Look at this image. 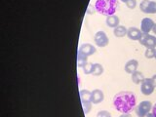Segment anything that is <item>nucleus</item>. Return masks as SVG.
Here are the masks:
<instances>
[{
	"instance_id": "26",
	"label": "nucleus",
	"mask_w": 156,
	"mask_h": 117,
	"mask_svg": "<svg viewBox=\"0 0 156 117\" xmlns=\"http://www.w3.org/2000/svg\"><path fill=\"white\" fill-rule=\"evenodd\" d=\"M151 79H152V81H153V83H154V86L156 87V74H154L152 77H151Z\"/></svg>"
},
{
	"instance_id": "23",
	"label": "nucleus",
	"mask_w": 156,
	"mask_h": 117,
	"mask_svg": "<svg viewBox=\"0 0 156 117\" xmlns=\"http://www.w3.org/2000/svg\"><path fill=\"white\" fill-rule=\"evenodd\" d=\"M126 5L129 9H135L136 6V0H129V1L126 3Z\"/></svg>"
},
{
	"instance_id": "11",
	"label": "nucleus",
	"mask_w": 156,
	"mask_h": 117,
	"mask_svg": "<svg viewBox=\"0 0 156 117\" xmlns=\"http://www.w3.org/2000/svg\"><path fill=\"white\" fill-rule=\"evenodd\" d=\"M104 100H105V94L101 90L95 89L92 92V104L99 105Z\"/></svg>"
},
{
	"instance_id": "5",
	"label": "nucleus",
	"mask_w": 156,
	"mask_h": 117,
	"mask_svg": "<svg viewBox=\"0 0 156 117\" xmlns=\"http://www.w3.org/2000/svg\"><path fill=\"white\" fill-rule=\"evenodd\" d=\"M154 83L151 78H145L140 84V91L144 96H149L154 92Z\"/></svg>"
},
{
	"instance_id": "8",
	"label": "nucleus",
	"mask_w": 156,
	"mask_h": 117,
	"mask_svg": "<svg viewBox=\"0 0 156 117\" xmlns=\"http://www.w3.org/2000/svg\"><path fill=\"white\" fill-rule=\"evenodd\" d=\"M96 51H97L96 47H94L89 43L81 44L79 49H78V53L81 54V55H83V56H85V57H89V56L94 55V54L96 53Z\"/></svg>"
},
{
	"instance_id": "17",
	"label": "nucleus",
	"mask_w": 156,
	"mask_h": 117,
	"mask_svg": "<svg viewBox=\"0 0 156 117\" xmlns=\"http://www.w3.org/2000/svg\"><path fill=\"white\" fill-rule=\"evenodd\" d=\"M87 58L88 57H85V56L81 55V54L77 53V66L78 67H81V68L84 67L85 65L88 62H87Z\"/></svg>"
},
{
	"instance_id": "1",
	"label": "nucleus",
	"mask_w": 156,
	"mask_h": 117,
	"mask_svg": "<svg viewBox=\"0 0 156 117\" xmlns=\"http://www.w3.org/2000/svg\"><path fill=\"white\" fill-rule=\"evenodd\" d=\"M114 108L121 113H130L136 106V98L133 92L122 91L113 98Z\"/></svg>"
},
{
	"instance_id": "29",
	"label": "nucleus",
	"mask_w": 156,
	"mask_h": 117,
	"mask_svg": "<svg viewBox=\"0 0 156 117\" xmlns=\"http://www.w3.org/2000/svg\"><path fill=\"white\" fill-rule=\"evenodd\" d=\"M121 1H122V2H124V3H127V2L129 1V0H121Z\"/></svg>"
},
{
	"instance_id": "13",
	"label": "nucleus",
	"mask_w": 156,
	"mask_h": 117,
	"mask_svg": "<svg viewBox=\"0 0 156 117\" xmlns=\"http://www.w3.org/2000/svg\"><path fill=\"white\" fill-rule=\"evenodd\" d=\"M119 23H120V20H119L118 17L115 16V15H112V16L106 17L105 23H106L107 27L115 28V27H117L119 26Z\"/></svg>"
},
{
	"instance_id": "19",
	"label": "nucleus",
	"mask_w": 156,
	"mask_h": 117,
	"mask_svg": "<svg viewBox=\"0 0 156 117\" xmlns=\"http://www.w3.org/2000/svg\"><path fill=\"white\" fill-rule=\"evenodd\" d=\"M93 69H94V63L92 62H87L85 66L83 67V71H84L85 74H92Z\"/></svg>"
},
{
	"instance_id": "18",
	"label": "nucleus",
	"mask_w": 156,
	"mask_h": 117,
	"mask_svg": "<svg viewBox=\"0 0 156 117\" xmlns=\"http://www.w3.org/2000/svg\"><path fill=\"white\" fill-rule=\"evenodd\" d=\"M156 55V50L155 48H146V50L144 52V56L146 58H152Z\"/></svg>"
},
{
	"instance_id": "21",
	"label": "nucleus",
	"mask_w": 156,
	"mask_h": 117,
	"mask_svg": "<svg viewBox=\"0 0 156 117\" xmlns=\"http://www.w3.org/2000/svg\"><path fill=\"white\" fill-rule=\"evenodd\" d=\"M149 0H143L140 4V9L141 12H144L146 14V11H147V8H148V5H149Z\"/></svg>"
},
{
	"instance_id": "9",
	"label": "nucleus",
	"mask_w": 156,
	"mask_h": 117,
	"mask_svg": "<svg viewBox=\"0 0 156 117\" xmlns=\"http://www.w3.org/2000/svg\"><path fill=\"white\" fill-rule=\"evenodd\" d=\"M154 22L153 20L149 18H144L140 23V30L143 33H149L154 27Z\"/></svg>"
},
{
	"instance_id": "12",
	"label": "nucleus",
	"mask_w": 156,
	"mask_h": 117,
	"mask_svg": "<svg viewBox=\"0 0 156 117\" xmlns=\"http://www.w3.org/2000/svg\"><path fill=\"white\" fill-rule=\"evenodd\" d=\"M138 66H139V62L136 60H130L125 63V66H124V69L127 73L129 74H132L134 73L135 71H136L138 69Z\"/></svg>"
},
{
	"instance_id": "3",
	"label": "nucleus",
	"mask_w": 156,
	"mask_h": 117,
	"mask_svg": "<svg viewBox=\"0 0 156 117\" xmlns=\"http://www.w3.org/2000/svg\"><path fill=\"white\" fill-rule=\"evenodd\" d=\"M80 100L82 102L83 111L85 114H88L92 108V92L89 90H81L80 91Z\"/></svg>"
},
{
	"instance_id": "4",
	"label": "nucleus",
	"mask_w": 156,
	"mask_h": 117,
	"mask_svg": "<svg viewBox=\"0 0 156 117\" xmlns=\"http://www.w3.org/2000/svg\"><path fill=\"white\" fill-rule=\"evenodd\" d=\"M152 109V104L149 101H144L136 106V114L138 117H146Z\"/></svg>"
},
{
	"instance_id": "25",
	"label": "nucleus",
	"mask_w": 156,
	"mask_h": 117,
	"mask_svg": "<svg viewBox=\"0 0 156 117\" xmlns=\"http://www.w3.org/2000/svg\"><path fill=\"white\" fill-rule=\"evenodd\" d=\"M152 113H153L154 116L156 117V104L152 106Z\"/></svg>"
},
{
	"instance_id": "22",
	"label": "nucleus",
	"mask_w": 156,
	"mask_h": 117,
	"mask_svg": "<svg viewBox=\"0 0 156 117\" xmlns=\"http://www.w3.org/2000/svg\"><path fill=\"white\" fill-rule=\"evenodd\" d=\"M97 117H111V114L106 110H101L98 112Z\"/></svg>"
},
{
	"instance_id": "2",
	"label": "nucleus",
	"mask_w": 156,
	"mask_h": 117,
	"mask_svg": "<svg viewBox=\"0 0 156 117\" xmlns=\"http://www.w3.org/2000/svg\"><path fill=\"white\" fill-rule=\"evenodd\" d=\"M117 8H118L117 0H97L95 3L96 11L106 17L114 15Z\"/></svg>"
},
{
	"instance_id": "20",
	"label": "nucleus",
	"mask_w": 156,
	"mask_h": 117,
	"mask_svg": "<svg viewBox=\"0 0 156 117\" xmlns=\"http://www.w3.org/2000/svg\"><path fill=\"white\" fill-rule=\"evenodd\" d=\"M146 14H156V2L155 1H150L149 2Z\"/></svg>"
},
{
	"instance_id": "15",
	"label": "nucleus",
	"mask_w": 156,
	"mask_h": 117,
	"mask_svg": "<svg viewBox=\"0 0 156 117\" xmlns=\"http://www.w3.org/2000/svg\"><path fill=\"white\" fill-rule=\"evenodd\" d=\"M127 32H128V29L123 26H118L117 27H115L114 30H113L114 35L116 37H119V38L124 37L125 35H127Z\"/></svg>"
},
{
	"instance_id": "6",
	"label": "nucleus",
	"mask_w": 156,
	"mask_h": 117,
	"mask_svg": "<svg viewBox=\"0 0 156 117\" xmlns=\"http://www.w3.org/2000/svg\"><path fill=\"white\" fill-rule=\"evenodd\" d=\"M140 43L146 48H155L156 47V36L150 35L149 33H143Z\"/></svg>"
},
{
	"instance_id": "10",
	"label": "nucleus",
	"mask_w": 156,
	"mask_h": 117,
	"mask_svg": "<svg viewBox=\"0 0 156 117\" xmlns=\"http://www.w3.org/2000/svg\"><path fill=\"white\" fill-rule=\"evenodd\" d=\"M141 35H143V32H141L140 29L136 28L135 27H129L128 32H127V36H128V38L133 41H139Z\"/></svg>"
},
{
	"instance_id": "24",
	"label": "nucleus",
	"mask_w": 156,
	"mask_h": 117,
	"mask_svg": "<svg viewBox=\"0 0 156 117\" xmlns=\"http://www.w3.org/2000/svg\"><path fill=\"white\" fill-rule=\"evenodd\" d=\"M119 117H132V115L130 113H122Z\"/></svg>"
},
{
	"instance_id": "7",
	"label": "nucleus",
	"mask_w": 156,
	"mask_h": 117,
	"mask_svg": "<svg viewBox=\"0 0 156 117\" xmlns=\"http://www.w3.org/2000/svg\"><path fill=\"white\" fill-rule=\"evenodd\" d=\"M94 40H95L96 45L99 47H105L108 45V43H109L108 37H107L105 31H98L95 34Z\"/></svg>"
},
{
	"instance_id": "28",
	"label": "nucleus",
	"mask_w": 156,
	"mask_h": 117,
	"mask_svg": "<svg viewBox=\"0 0 156 117\" xmlns=\"http://www.w3.org/2000/svg\"><path fill=\"white\" fill-rule=\"evenodd\" d=\"M146 117H155V116H154V114L152 113V112H151V113H148L147 115H146Z\"/></svg>"
},
{
	"instance_id": "14",
	"label": "nucleus",
	"mask_w": 156,
	"mask_h": 117,
	"mask_svg": "<svg viewBox=\"0 0 156 117\" xmlns=\"http://www.w3.org/2000/svg\"><path fill=\"white\" fill-rule=\"evenodd\" d=\"M132 81H133L135 84H141V82H143L145 78H144V75L143 74V72L140 71H135L134 73H132Z\"/></svg>"
},
{
	"instance_id": "27",
	"label": "nucleus",
	"mask_w": 156,
	"mask_h": 117,
	"mask_svg": "<svg viewBox=\"0 0 156 117\" xmlns=\"http://www.w3.org/2000/svg\"><path fill=\"white\" fill-rule=\"evenodd\" d=\"M152 31H153V33L156 35V23L154 24V27H153V28H152Z\"/></svg>"
},
{
	"instance_id": "30",
	"label": "nucleus",
	"mask_w": 156,
	"mask_h": 117,
	"mask_svg": "<svg viewBox=\"0 0 156 117\" xmlns=\"http://www.w3.org/2000/svg\"><path fill=\"white\" fill-rule=\"evenodd\" d=\"M154 58H155V60H156V55H155V57H154Z\"/></svg>"
},
{
	"instance_id": "16",
	"label": "nucleus",
	"mask_w": 156,
	"mask_h": 117,
	"mask_svg": "<svg viewBox=\"0 0 156 117\" xmlns=\"http://www.w3.org/2000/svg\"><path fill=\"white\" fill-rule=\"evenodd\" d=\"M104 73V66L101 63H94V69L92 74L94 76H100Z\"/></svg>"
}]
</instances>
